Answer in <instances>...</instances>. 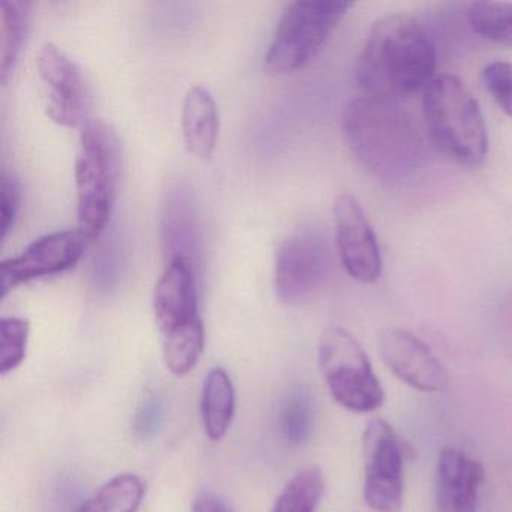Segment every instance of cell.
<instances>
[{
  "label": "cell",
  "mask_w": 512,
  "mask_h": 512,
  "mask_svg": "<svg viewBox=\"0 0 512 512\" xmlns=\"http://www.w3.org/2000/svg\"><path fill=\"white\" fill-rule=\"evenodd\" d=\"M436 70V47L427 29L404 14L382 17L370 29L356 82L364 95L398 101L427 88Z\"/></svg>",
  "instance_id": "cell-1"
},
{
  "label": "cell",
  "mask_w": 512,
  "mask_h": 512,
  "mask_svg": "<svg viewBox=\"0 0 512 512\" xmlns=\"http://www.w3.org/2000/svg\"><path fill=\"white\" fill-rule=\"evenodd\" d=\"M341 127L355 160L379 181H403L424 160L421 131L395 101L368 95L353 98L344 107Z\"/></svg>",
  "instance_id": "cell-2"
},
{
  "label": "cell",
  "mask_w": 512,
  "mask_h": 512,
  "mask_svg": "<svg viewBox=\"0 0 512 512\" xmlns=\"http://www.w3.org/2000/svg\"><path fill=\"white\" fill-rule=\"evenodd\" d=\"M122 173V143L113 125L86 121L76 158L77 221L86 241L100 238L112 217Z\"/></svg>",
  "instance_id": "cell-3"
},
{
  "label": "cell",
  "mask_w": 512,
  "mask_h": 512,
  "mask_svg": "<svg viewBox=\"0 0 512 512\" xmlns=\"http://www.w3.org/2000/svg\"><path fill=\"white\" fill-rule=\"evenodd\" d=\"M428 134L443 155L464 167H478L488 154V133L478 101L458 77H434L422 97Z\"/></svg>",
  "instance_id": "cell-4"
},
{
  "label": "cell",
  "mask_w": 512,
  "mask_h": 512,
  "mask_svg": "<svg viewBox=\"0 0 512 512\" xmlns=\"http://www.w3.org/2000/svg\"><path fill=\"white\" fill-rule=\"evenodd\" d=\"M317 361L332 398L344 409L371 413L385 401V389L359 341L331 326L320 335Z\"/></svg>",
  "instance_id": "cell-5"
},
{
  "label": "cell",
  "mask_w": 512,
  "mask_h": 512,
  "mask_svg": "<svg viewBox=\"0 0 512 512\" xmlns=\"http://www.w3.org/2000/svg\"><path fill=\"white\" fill-rule=\"evenodd\" d=\"M352 7L346 0H298L290 4L266 53V68L274 74L301 70Z\"/></svg>",
  "instance_id": "cell-6"
},
{
  "label": "cell",
  "mask_w": 512,
  "mask_h": 512,
  "mask_svg": "<svg viewBox=\"0 0 512 512\" xmlns=\"http://www.w3.org/2000/svg\"><path fill=\"white\" fill-rule=\"evenodd\" d=\"M331 250L322 233L302 229L278 248L274 286L280 301L301 305L311 301L328 281Z\"/></svg>",
  "instance_id": "cell-7"
},
{
  "label": "cell",
  "mask_w": 512,
  "mask_h": 512,
  "mask_svg": "<svg viewBox=\"0 0 512 512\" xmlns=\"http://www.w3.org/2000/svg\"><path fill=\"white\" fill-rule=\"evenodd\" d=\"M364 500L373 511L398 512L404 497V448L394 428L371 419L362 436Z\"/></svg>",
  "instance_id": "cell-8"
},
{
  "label": "cell",
  "mask_w": 512,
  "mask_h": 512,
  "mask_svg": "<svg viewBox=\"0 0 512 512\" xmlns=\"http://www.w3.org/2000/svg\"><path fill=\"white\" fill-rule=\"evenodd\" d=\"M86 244L79 230L49 233L32 242L20 256L0 265V299L7 298L20 284L70 271L82 259Z\"/></svg>",
  "instance_id": "cell-9"
},
{
  "label": "cell",
  "mask_w": 512,
  "mask_h": 512,
  "mask_svg": "<svg viewBox=\"0 0 512 512\" xmlns=\"http://www.w3.org/2000/svg\"><path fill=\"white\" fill-rule=\"evenodd\" d=\"M335 239L347 274L359 283L373 284L382 275V254L364 209L352 194L335 197Z\"/></svg>",
  "instance_id": "cell-10"
},
{
  "label": "cell",
  "mask_w": 512,
  "mask_h": 512,
  "mask_svg": "<svg viewBox=\"0 0 512 512\" xmlns=\"http://www.w3.org/2000/svg\"><path fill=\"white\" fill-rule=\"evenodd\" d=\"M383 364L410 388L421 392L445 391L449 374L433 350L412 332L388 328L379 337Z\"/></svg>",
  "instance_id": "cell-11"
},
{
  "label": "cell",
  "mask_w": 512,
  "mask_h": 512,
  "mask_svg": "<svg viewBox=\"0 0 512 512\" xmlns=\"http://www.w3.org/2000/svg\"><path fill=\"white\" fill-rule=\"evenodd\" d=\"M37 68L43 82L50 86L47 116L61 127L85 125V83L80 68L52 43L38 50Z\"/></svg>",
  "instance_id": "cell-12"
},
{
  "label": "cell",
  "mask_w": 512,
  "mask_h": 512,
  "mask_svg": "<svg viewBox=\"0 0 512 512\" xmlns=\"http://www.w3.org/2000/svg\"><path fill=\"white\" fill-rule=\"evenodd\" d=\"M164 256L184 260L194 271L200 266V226L193 191L185 182H173L164 193L161 209Z\"/></svg>",
  "instance_id": "cell-13"
},
{
  "label": "cell",
  "mask_w": 512,
  "mask_h": 512,
  "mask_svg": "<svg viewBox=\"0 0 512 512\" xmlns=\"http://www.w3.org/2000/svg\"><path fill=\"white\" fill-rule=\"evenodd\" d=\"M484 482L481 461L461 449L446 446L437 458V512H478Z\"/></svg>",
  "instance_id": "cell-14"
},
{
  "label": "cell",
  "mask_w": 512,
  "mask_h": 512,
  "mask_svg": "<svg viewBox=\"0 0 512 512\" xmlns=\"http://www.w3.org/2000/svg\"><path fill=\"white\" fill-rule=\"evenodd\" d=\"M154 314L161 337L200 319L196 271L184 260L167 262L155 286Z\"/></svg>",
  "instance_id": "cell-15"
},
{
  "label": "cell",
  "mask_w": 512,
  "mask_h": 512,
  "mask_svg": "<svg viewBox=\"0 0 512 512\" xmlns=\"http://www.w3.org/2000/svg\"><path fill=\"white\" fill-rule=\"evenodd\" d=\"M220 133V113L208 89L193 86L185 95L182 107V134L185 146L200 160L214 154Z\"/></svg>",
  "instance_id": "cell-16"
},
{
  "label": "cell",
  "mask_w": 512,
  "mask_h": 512,
  "mask_svg": "<svg viewBox=\"0 0 512 512\" xmlns=\"http://www.w3.org/2000/svg\"><path fill=\"white\" fill-rule=\"evenodd\" d=\"M235 386L223 368H212L202 392L203 427L209 439H223L235 416Z\"/></svg>",
  "instance_id": "cell-17"
},
{
  "label": "cell",
  "mask_w": 512,
  "mask_h": 512,
  "mask_svg": "<svg viewBox=\"0 0 512 512\" xmlns=\"http://www.w3.org/2000/svg\"><path fill=\"white\" fill-rule=\"evenodd\" d=\"M31 2H0V82L7 83L16 68L28 31Z\"/></svg>",
  "instance_id": "cell-18"
},
{
  "label": "cell",
  "mask_w": 512,
  "mask_h": 512,
  "mask_svg": "<svg viewBox=\"0 0 512 512\" xmlns=\"http://www.w3.org/2000/svg\"><path fill=\"white\" fill-rule=\"evenodd\" d=\"M142 479L122 473L103 485L76 512H137L145 497Z\"/></svg>",
  "instance_id": "cell-19"
},
{
  "label": "cell",
  "mask_w": 512,
  "mask_h": 512,
  "mask_svg": "<svg viewBox=\"0 0 512 512\" xmlns=\"http://www.w3.org/2000/svg\"><path fill=\"white\" fill-rule=\"evenodd\" d=\"M161 338L164 362L175 376L190 373L202 358L205 349V328L202 319L181 326Z\"/></svg>",
  "instance_id": "cell-20"
},
{
  "label": "cell",
  "mask_w": 512,
  "mask_h": 512,
  "mask_svg": "<svg viewBox=\"0 0 512 512\" xmlns=\"http://www.w3.org/2000/svg\"><path fill=\"white\" fill-rule=\"evenodd\" d=\"M467 22L484 40L512 47V2H473L467 8Z\"/></svg>",
  "instance_id": "cell-21"
},
{
  "label": "cell",
  "mask_w": 512,
  "mask_h": 512,
  "mask_svg": "<svg viewBox=\"0 0 512 512\" xmlns=\"http://www.w3.org/2000/svg\"><path fill=\"white\" fill-rule=\"evenodd\" d=\"M325 493V479L316 467L293 476L281 491L272 512H317Z\"/></svg>",
  "instance_id": "cell-22"
},
{
  "label": "cell",
  "mask_w": 512,
  "mask_h": 512,
  "mask_svg": "<svg viewBox=\"0 0 512 512\" xmlns=\"http://www.w3.org/2000/svg\"><path fill=\"white\" fill-rule=\"evenodd\" d=\"M281 433L290 445H304L313 433L314 409L310 391L304 385L290 389L281 407Z\"/></svg>",
  "instance_id": "cell-23"
},
{
  "label": "cell",
  "mask_w": 512,
  "mask_h": 512,
  "mask_svg": "<svg viewBox=\"0 0 512 512\" xmlns=\"http://www.w3.org/2000/svg\"><path fill=\"white\" fill-rule=\"evenodd\" d=\"M29 322L22 317L0 320V374L16 370L26 358Z\"/></svg>",
  "instance_id": "cell-24"
},
{
  "label": "cell",
  "mask_w": 512,
  "mask_h": 512,
  "mask_svg": "<svg viewBox=\"0 0 512 512\" xmlns=\"http://www.w3.org/2000/svg\"><path fill=\"white\" fill-rule=\"evenodd\" d=\"M481 82L485 91L506 116L512 118V64L493 61L482 68Z\"/></svg>",
  "instance_id": "cell-25"
},
{
  "label": "cell",
  "mask_w": 512,
  "mask_h": 512,
  "mask_svg": "<svg viewBox=\"0 0 512 512\" xmlns=\"http://www.w3.org/2000/svg\"><path fill=\"white\" fill-rule=\"evenodd\" d=\"M164 418V403L158 395H149L134 416V433L140 439H151L160 430Z\"/></svg>",
  "instance_id": "cell-26"
},
{
  "label": "cell",
  "mask_w": 512,
  "mask_h": 512,
  "mask_svg": "<svg viewBox=\"0 0 512 512\" xmlns=\"http://www.w3.org/2000/svg\"><path fill=\"white\" fill-rule=\"evenodd\" d=\"M0 193H2V223H0V229H2V239H5L16 224L20 203H22V187L14 176L4 173L2 184H0Z\"/></svg>",
  "instance_id": "cell-27"
},
{
  "label": "cell",
  "mask_w": 512,
  "mask_h": 512,
  "mask_svg": "<svg viewBox=\"0 0 512 512\" xmlns=\"http://www.w3.org/2000/svg\"><path fill=\"white\" fill-rule=\"evenodd\" d=\"M191 512H229L226 506L217 499V497L205 496L197 497L196 502L193 503Z\"/></svg>",
  "instance_id": "cell-28"
}]
</instances>
